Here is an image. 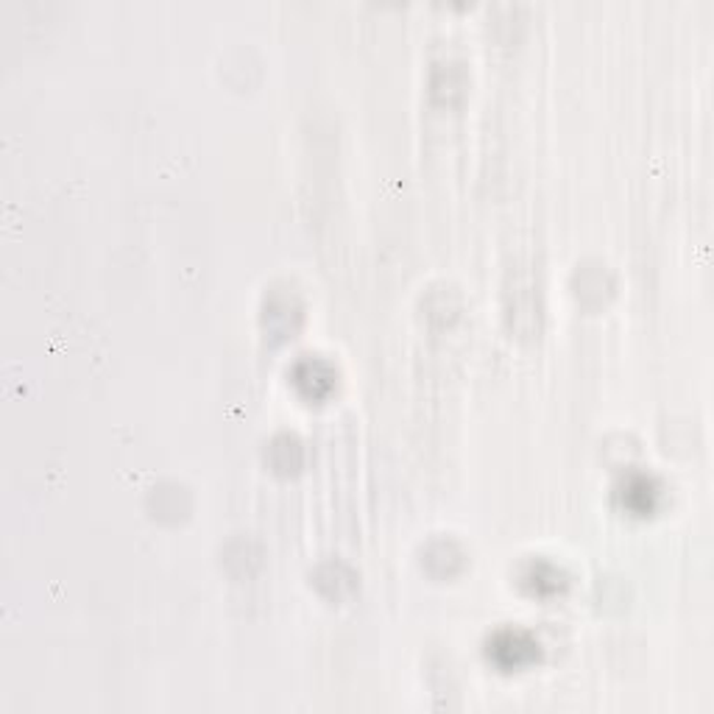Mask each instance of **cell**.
<instances>
[{
  "instance_id": "3",
  "label": "cell",
  "mask_w": 714,
  "mask_h": 714,
  "mask_svg": "<svg viewBox=\"0 0 714 714\" xmlns=\"http://www.w3.org/2000/svg\"><path fill=\"white\" fill-rule=\"evenodd\" d=\"M293 386L299 388V394L307 399H324L332 388H336V372L332 366L318 358H302V361L293 366Z\"/></svg>"
},
{
  "instance_id": "4",
  "label": "cell",
  "mask_w": 714,
  "mask_h": 714,
  "mask_svg": "<svg viewBox=\"0 0 714 714\" xmlns=\"http://www.w3.org/2000/svg\"><path fill=\"white\" fill-rule=\"evenodd\" d=\"M522 586H525L533 597H556V594H561L564 589H567V576H564L556 564L536 558V561H531L522 569Z\"/></svg>"
},
{
  "instance_id": "1",
  "label": "cell",
  "mask_w": 714,
  "mask_h": 714,
  "mask_svg": "<svg viewBox=\"0 0 714 714\" xmlns=\"http://www.w3.org/2000/svg\"><path fill=\"white\" fill-rule=\"evenodd\" d=\"M486 656L497 670L517 673L536 664L542 648H538L536 637H531L522 628H499L486 642Z\"/></svg>"
},
{
  "instance_id": "2",
  "label": "cell",
  "mask_w": 714,
  "mask_h": 714,
  "mask_svg": "<svg viewBox=\"0 0 714 714\" xmlns=\"http://www.w3.org/2000/svg\"><path fill=\"white\" fill-rule=\"evenodd\" d=\"M617 499L633 517H651V513H656L658 503H662V486L651 474L631 472L617 486Z\"/></svg>"
}]
</instances>
